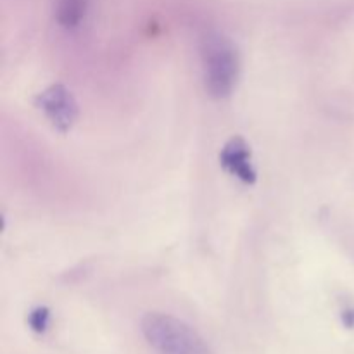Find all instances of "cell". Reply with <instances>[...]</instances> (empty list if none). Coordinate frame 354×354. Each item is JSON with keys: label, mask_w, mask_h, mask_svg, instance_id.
<instances>
[{"label": "cell", "mask_w": 354, "mask_h": 354, "mask_svg": "<svg viewBox=\"0 0 354 354\" xmlns=\"http://www.w3.org/2000/svg\"><path fill=\"white\" fill-rule=\"evenodd\" d=\"M342 320H344L346 327H354V310H346L344 315H342Z\"/></svg>", "instance_id": "52a82bcc"}, {"label": "cell", "mask_w": 354, "mask_h": 354, "mask_svg": "<svg viewBox=\"0 0 354 354\" xmlns=\"http://www.w3.org/2000/svg\"><path fill=\"white\" fill-rule=\"evenodd\" d=\"M88 12V0H55V21L64 30H78Z\"/></svg>", "instance_id": "5b68a950"}, {"label": "cell", "mask_w": 354, "mask_h": 354, "mask_svg": "<svg viewBox=\"0 0 354 354\" xmlns=\"http://www.w3.org/2000/svg\"><path fill=\"white\" fill-rule=\"evenodd\" d=\"M221 168L245 185H254L258 180V171L252 165V152L248 142L241 135H234L225 142L220 152Z\"/></svg>", "instance_id": "277c9868"}, {"label": "cell", "mask_w": 354, "mask_h": 354, "mask_svg": "<svg viewBox=\"0 0 354 354\" xmlns=\"http://www.w3.org/2000/svg\"><path fill=\"white\" fill-rule=\"evenodd\" d=\"M35 106L44 113L48 123L59 133H68L78 120V102L71 90L61 83L47 86L44 92L38 93L35 99Z\"/></svg>", "instance_id": "3957f363"}, {"label": "cell", "mask_w": 354, "mask_h": 354, "mask_svg": "<svg viewBox=\"0 0 354 354\" xmlns=\"http://www.w3.org/2000/svg\"><path fill=\"white\" fill-rule=\"evenodd\" d=\"M48 325H50V310L47 306H37L30 311L28 315V327L31 328V332L41 335L48 330Z\"/></svg>", "instance_id": "8992f818"}, {"label": "cell", "mask_w": 354, "mask_h": 354, "mask_svg": "<svg viewBox=\"0 0 354 354\" xmlns=\"http://www.w3.org/2000/svg\"><path fill=\"white\" fill-rule=\"evenodd\" d=\"M140 330L158 354H214L190 325L173 315L151 311L142 318Z\"/></svg>", "instance_id": "7a4b0ae2"}, {"label": "cell", "mask_w": 354, "mask_h": 354, "mask_svg": "<svg viewBox=\"0 0 354 354\" xmlns=\"http://www.w3.org/2000/svg\"><path fill=\"white\" fill-rule=\"evenodd\" d=\"M204 85L213 99H227L232 95L241 75L239 48L227 35L211 31L201 44Z\"/></svg>", "instance_id": "6da1fadb"}]
</instances>
